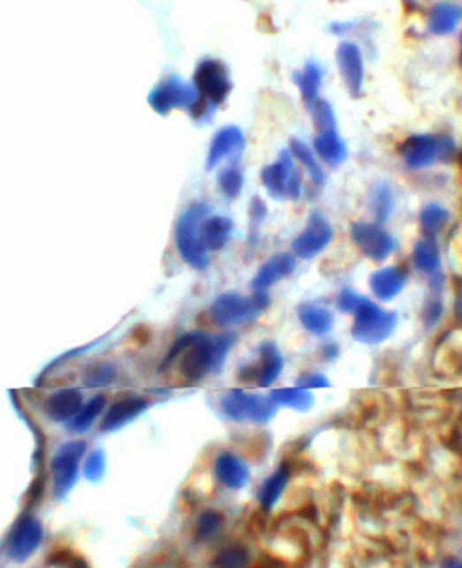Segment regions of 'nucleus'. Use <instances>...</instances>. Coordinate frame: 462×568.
Returning a JSON list of instances; mask_svg holds the SVG:
<instances>
[{
	"label": "nucleus",
	"mask_w": 462,
	"mask_h": 568,
	"mask_svg": "<svg viewBox=\"0 0 462 568\" xmlns=\"http://www.w3.org/2000/svg\"><path fill=\"white\" fill-rule=\"evenodd\" d=\"M209 216V205L206 203H192V205L181 214L176 225V247L181 256V259L195 268V270H204L209 265L208 250L204 249L202 241H201V226L202 221Z\"/></svg>",
	"instance_id": "obj_2"
},
{
	"label": "nucleus",
	"mask_w": 462,
	"mask_h": 568,
	"mask_svg": "<svg viewBox=\"0 0 462 568\" xmlns=\"http://www.w3.org/2000/svg\"><path fill=\"white\" fill-rule=\"evenodd\" d=\"M297 173L299 171L295 167V157H292L289 150H282L276 161L262 169L261 180L271 197L284 199L287 197V190Z\"/></svg>",
	"instance_id": "obj_15"
},
{
	"label": "nucleus",
	"mask_w": 462,
	"mask_h": 568,
	"mask_svg": "<svg viewBox=\"0 0 462 568\" xmlns=\"http://www.w3.org/2000/svg\"><path fill=\"white\" fill-rule=\"evenodd\" d=\"M458 60L462 64V33H460V55H458Z\"/></svg>",
	"instance_id": "obj_47"
},
{
	"label": "nucleus",
	"mask_w": 462,
	"mask_h": 568,
	"mask_svg": "<svg viewBox=\"0 0 462 568\" xmlns=\"http://www.w3.org/2000/svg\"><path fill=\"white\" fill-rule=\"evenodd\" d=\"M199 93L192 84L183 82L178 74L168 76L148 95V104L157 114H170L174 109H190Z\"/></svg>",
	"instance_id": "obj_8"
},
{
	"label": "nucleus",
	"mask_w": 462,
	"mask_h": 568,
	"mask_svg": "<svg viewBox=\"0 0 462 568\" xmlns=\"http://www.w3.org/2000/svg\"><path fill=\"white\" fill-rule=\"evenodd\" d=\"M441 568H462V559L458 557H446L441 563Z\"/></svg>",
	"instance_id": "obj_45"
},
{
	"label": "nucleus",
	"mask_w": 462,
	"mask_h": 568,
	"mask_svg": "<svg viewBox=\"0 0 462 568\" xmlns=\"http://www.w3.org/2000/svg\"><path fill=\"white\" fill-rule=\"evenodd\" d=\"M269 306L268 294H254L244 297L235 292L221 294L212 306H209V317L219 328H231L239 324L257 319Z\"/></svg>",
	"instance_id": "obj_4"
},
{
	"label": "nucleus",
	"mask_w": 462,
	"mask_h": 568,
	"mask_svg": "<svg viewBox=\"0 0 462 568\" xmlns=\"http://www.w3.org/2000/svg\"><path fill=\"white\" fill-rule=\"evenodd\" d=\"M289 152L292 154V157L300 161V165L306 169V173L309 174V178L314 185H323L325 173H323L322 165L318 164L316 154L311 150L309 145H306L299 138H292L291 145H289Z\"/></svg>",
	"instance_id": "obj_31"
},
{
	"label": "nucleus",
	"mask_w": 462,
	"mask_h": 568,
	"mask_svg": "<svg viewBox=\"0 0 462 568\" xmlns=\"http://www.w3.org/2000/svg\"><path fill=\"white\" fill-rule=\"evenodd\" d=\"M361 299L363 297L358 296L354 290L345 288L338 294V299H336V308H338L342 313H352L358 308V304L361 303Z\"/></svg>",
	"instance_id": "obj_41"
},
{
	"label": "nucleus",
	"mask_w": 462,
	"mask_h": 568,
	"mask_svg": "<svg viewBox=\"0 0 462 568\" xmlns=\"http://www.w3.org/2000/svg\"><path fill=\"white\" fill-rule=\"evenodd\" d=\"M192 86L204 100L214 105H221L230 96L233 84L226 65L216 58H204L197 64L193 71Z\"/></svg>",
	"instance_id": "obj_7"
},
{
	"label": "nucleus",
	"mask_w": 462,
	"mask_h": 568,
	"mask_svg": "<svg viewBox=\"0 0 462 568\" xmlns=\"http://www.w3.org/2000/svg\"><path fill=\"white\" fill-rule=\"evenodd\" d=\"M351 239L358 247V250L370 261H383L398 249L396 239L377 223H352Z\"/></svg>",
	"instance_id": "obj_9"
},
{
	"label": "nucleus",
	"mask_w": 462,
	"mask_h": 568,
	"mask_svg": "<svg viewBox=\"0 0 462 568\" xmlns=\"http://www.w3.org/2000/svg\"><path fill=\"white\" fill-rule=\"evenodd\" d=\"M297 270V257L292 254H275L262 263L257 275L251 280V292L268 294V290Z\"/></svg>",
	"instance_id": "obj_17"
},
{
	"label": "nucleus",
	"mask_w": 462,
	"mask_h": 568,
	"mask_svg": "<svg viewBox=\"0 0 462 568\" xmlns=\"http://www.w3.org/2000/svg\"><path fill=\"white\" fill-rule=\"evenodd\" d=\"M71 568H87L86 564H83V563H76V564H72Z\"/></svg>",
	"instance_id": "obj_46"
},
{
	"label": "nucleus",
	"mask_w": 462,
	"mask_h": 568,
	"mask_svg": "<svg viewBox=\"0 0 462 568\" xmlns=\"http://www.w3.org/2000/svg\"><path fill=\"white\" fill-rule=\"evenodd\" d=\"M147 408H148V402L141 396L119 398L107 411L105 418L102 420V431L110 433V431L121 429L123 426H127L131 420L138 418Z\"/></svg>",
	"instance_id": "obj_19"
},
{
	"label": "nucleus",
	"mask_w": 462,
	"mask_h": 568,
	"mask_svg": "<svg viewBox=\"0 0 462 568\" xmlns=\"http://www.w3.org/2000/svg\"><path fill=\"white\" fill-rule=\"evenodd\" d=\"M413 266L415 270H419L421 273L427 275H435L441 272V254H439V247L434 239H421L415 242L413 247Z\"/></svg>",
	"instance_id": "obj_26"
},
{
	"label": "nucleus",
	"mask_w": 462,
	"mask_h": 568,
	"mask_svg": "<svg viewBox=\"0 0 462 568\" xmlns=\"http://www.w3.org/2000/svg\"><path fill=\"white\" fill-rule=\"evenodd\" d=\"M368 284H370L372 294L380 301L387 303L403 292L405 284H406V275L396 266H387L382 270H375L370 275Z\"/></svg>",
	"instance_id": "obj_20"
},
{
	"label": "nucleus",
	"mask_w": 462,
	"mask_h": 568,
	"mask_svg": "<svg viewBox=\"0 0 462 568\" xmlns=\"http://www.w3.org/2000/svg\"><path fill=\"white\" fill-rule=\"evenodd\" d=\"M462 20V8L453 3H437L428 13V29L430 33L443 36L455 31Z\"/></svg>",
	"instance_id": "obj_25"
},
{
	"label": "nucleus",
	"mask_w": 462,
	"mask_h": 568,
	"mask_svg": "<svg viewBox=\"0 0 462 568\" xmlns=\"http://www.w3.org/2000/svg\"><path fill=\"white\" fill-rule=\"evenodd\" d=\"M247 564V554L242 547H228L214 559V568H244Z\"/></svg>",
	"instance_id": "obj_38"
},
{
	"label": "nucleus",
	"mask_w": 462,
	"mask_h": 568,
	"mask_svg": "<svg viewBox=\"0 0 462 568\" xmlns=\"http://www.w3.org/2000/svg\"><path fill=\"white\" fill-rule=\"evenodd\" d=\"M86 453V443L65 441L60 445V449L55 453L51 460V474H53V491L57 498H65L72 489V485L78 480V465Z\"/></svg>",
	"instance_id": "obj_10"
},
{
	"label": "nucleus",
	"mask_w": 462,
	"mask_h": 568,
	"mask_svg": "<svg viewBox=\"0 0 462 568\" xmlns=\"http://www.w3.org/2000/svg\"><path fill=\"white\" fill-rule=\"evenodd\" d=\"M44 531H42V525L33 516L22 518L15 529L11 531L8 543H6V554L13 561H26L40 545Z\"/></svg>",
	"instance_id": "obj_13"
},
{
	"label": "nucleus",
	"mask_w": 462,
	"mask_h": 568,
	"mask_svg": "<svg viewBox=\"0 0 462 568\" xmlns=\"http://www.w3.org/2000/svg\"><path fill=\"white\" fill-rule=\"evenodd\" d=\"M292 78H295V84L300 89L304 104L307 107L311 104H314L320 96L322 78H323V71L320 69V65H316L314 62H307L302 71H297L295 74H292Z\"/></svg>",
	"instance_id": "obj_29"
},
{
	"label": "nucleus",
	"mask_w": 462,
	"mask_h": 568,
	"mask_svg": "<svg viewBox=\"0 0 462 568\" xmlns=\"http://www.w3.org/2000/svg\"><path fill=\"white\" fill-rule=\"evenodd\" d=\"M269 396L276 405H284V408H289L292 411H300V413H307L314 403L313 393L309 389H304L299 386L273 389L269 393Z\"/></svg>",
	"instance_id": "obj_30"
},
{
	"label": "nucleus",
	"mask_w": 462,
	"mask_h": 568,
	"mask_svg": "<svg viewBox=\"0 0 462 568\" xmlns=\"http://www.w3.org/2000/svg\"><path fill=\"white\" fill-rule=\"evenodd\" d=\"M307 109H309V114H311V118L314 121V127L318 129V133L336 129V114H334V111H332L329 102L318 98Z\"/></svg>",
	"instance_id": "obj_35"
},
{
	"label": "nucleus",
	"mask_w": 462,
	"mask_h": 568,
	"mask_svg": "<svg viewBox=\"0 0 462 568\" xmlns=\"http://www.w3.org/2000/svg\"><path fill=\"white\" fill-rule=\"evenodd\" d=\"M455 154L453 140L448 136L415 134L399 145V156L412 171H421L434 165L437 159L448 161Z\"/></svg>",
	"instance_id": "obj_5"
},
{
	"label": "nucleus",
	"mask_w": 462,
	"mask_h": 568,
	"mask_svg": "<svg viewBox=\"0 0 462 568\" xmlns=\"http://www.w3.org/2000/svg\"><path fill=\"white\" fill-rule=\"evenodd\" d=\"M332 241V226L320 212H313L306 228L292 241V256L300 259H313L322 254Z\"/></svg>",
	"instance_id": "obj_12"
},
{
	"label": "nucleus",
	"mask_w": 462,
	"mask_h": 568,
	"mask_svg": "<svg viewBox=\"0 0 462 568\" xmlns=\"http://www.w3.org/2000/svg\"><path fill=\"white\" fill-rule=\"evenodd\" d=\"M320 355H322V358H323L325 362H332V360H336V358L340 357V348H338V344L327 342V344H323V346L320 348Z\"/></svg>",
	"instance_id": "obj_44"
},
{
	"label": "nucleus",
	"mask_w": 462,
	"mask_h": 568,
	"mask_svg": "<svg viewBox=\"0 0 462 568\" xmlns=\"http://www.w3.org/2000/svg\"><path fill=\"white\" fill-rule=\"evenodd\" d=\"M235 341L237 335L230 332L214 337L201 332L188 334L168 351L161 372L174 370L183 382H199L209 373H219Z\"/></svg>",
	"instance_id": "obj_1"
},
{
	"label": "nucleus",
	"mask_w": 462,
	"mask_h": 568,
	"mask_svg": "<svg viewBox=\"0 0 462 568\" xmlns=\"http://www.w3.org/2000/svg\"><path fill=\"white\" fill-rule=\"evenodd\" d=\"M105 408V396L96 395L93 396L87 405H81L80 411L69 420V431L72 433H86L91 429L95 420L103 413Z\"/></svg>",
	"instance_id": "obj_32"
},
{
	"label": "nucleus",
	"mask_w": 462,
	"mask_h": 568,
	"mask_svg": "<svg viewBox=\"0 0 462 568\" xmlns=\"http://www.w3.org/2000/svg\"><path fill=\"white\" fill-rule=\"evenodd\" d=\"M299 388H304V389H318V388H329L330 382L325 375L322 373H304L297 379V384Z\"/></svg>",
	"instance_id": "obj_43"
},
{
	"label": "nucleus",
	"mask_w": 462,
	"mask_h": 568,
	"mask_svg": "<svg viewBox=\"0 0 462 568\" xmlns=\"http://www.w3.org/2000/svg\"><path fill=\"white\" fill-rule=\"evenodd\" d=\"M266 218H268V205L262 197L255 196L249 203V226H251V230L254 228L259 230Z\"/></svg>",
	"instance_id": "obj_40"
},
{
	"label": "nucleus",
	"mask_w": 462,
	"mask_h": 568,
	"mask_svg": "<svg viewBox=\"0 0 462 568\" xmlns=\"http://www.w3.org/2000/svg\"><path fill=\"white\" fill-rule=\"evenodd\" d=\"M105 467H107L105 453L102 449H96L87 457L86 465H83V474H86V478L89 481H98V480L103 478Z\"/></svg>",
	"instance_id": "obj_39"
},
{
	"label": "nucleus",
	"mask_w": 462,
	"mask_h": 568,
	"mask_svg": "<svg viewBox=\"0 0 462 568\" xmlns=\"http://www.w3.org/2000/svg\"><path fill=\"white\" fill-rule=\"evenodd\" d=\"M368 207H370V214L377 225H383L385 221H389V218L392 216L394 207H396V197H394L390 185L377 183L370 190Z\"/></svg>",
	"instance_id": "obj_28"
},
{
	"label": "nucleus",
	"mask_w": 462,
	"mask_h": 568,
	"mask_svg": "<svg viewBox=\"0 0 462 568\" xmlns=\"http://www.w3.org/2000/svg\"><path fill=\"white\" fill-rule=\"evenodd\" d=\"M221 410L226 418L235 422L249 420L255 424H268L276 415L278 405L271 400V396L231 389L223 396Z\"/></svg>",
	"instance_id": "obj_6"
},
{
	"label": "nucleus",
	"mask_w": 462,
	"mask_h": 568,
	"mask_svg": "<svg viewBox=\"0 0 462 568\" xmlns=\"http://www.w3.org/2000/svg\"><path fill=\"white\" fill-rule=\"evenodd\" d=\"M233 234V221L226 216L206 218L201 226V241L208 252L223 250Z\"/></svg>",
	"instance_id": "obj_23"
},
{
	"label": "nucleus",
	"mask_w": 462,
	"mask_h": 568,
	"mask_svg": "<svg viewBox=\"0 0 462 568\" xmlns=\"http://www.w3.org/2000/svg\"><path fill=\"white\" fill-rule=\"evenodd\" d=\"M354 322L351 328V335L361 344H380L387 341L396 326H398V313L383 310L370 299H361L358 308L352 311Z\"/></svg>",
	"instance_id": "obj_3"
},
{
	"label": "nucleus",
	"mask_w": 462,
	"mask_h": 568,
	"mask_svg": "<svg viewBox=\"0 0 462 568\" xmlns=\"http://www.w3.org/2000/svg\"><path fill=\"white\" fill-rule=\"evenodd\" d=\"M314 154L323 161L329 167H340L345 164V159L349 156L347 145L342 140V136L336 133V129L330 131H322L314 136L313 142Z\"/></svg>",
	"instance_id": "obj_21"
},
{
	"label": "nucleus",
	"mask_w": 462,
	"mask_h": 568,
	"mask_svg": "<svg viewBox=\"0 0 462 568\" xmlns=\"http://www.w3.org/2000/svg\"><path fill=\"white\" fill-rule=\"evenodd\" d=\"M289 478H291L289 465L287 464H280L278 469L262 483L261 493H259V502H261L262 509L269 510L278 503L280 496L284 495L285 487L289 483Z\"/></svg>",
	"instance_id": "obj_27"
},
{
	"label": "nucleus",
	"mask_w": 462,
	"mask_h": 568,
	"mask_svg": "<svg viewBox=\"0 0 462 568\" xmlns=\"http://www.w3.org/2000/svg\"><path fill=\"white\" fill-rule=\"evenodd\" d=\"M336 62L344 76V82L352 98H358L363 91L365 64L361 50L354 42H342L336 50Z\"/></svg>",
	"instance_id": "obj_14"
},
{
	"label": "nucleus",
	"mask_w": 462,
	"mask_h": 568,
	"mask_svg": "<svg viewBox=\"0 0 462 568\" xmlns=\"http://www.w3.org/2000/svg\"><path fill=\"white\" fill-rule=\"evenodd\" d=\"M216 478L230 491H240L249 481V467L246 462L230 451H223L217 455L214 464Z\"/></svg>",
	"instance_id": "obj_18"
},
{
	"label": "nucleus",
	"mask_w": 462,
	"mask_h": 568,
	"mask_svg": "<svg viewBox=\"0 0 462 568\" xmlns=\"http://www.w3.org/2000/svg\"><path fill=\"white\" fill-rule=\"evenodd\" d=\"M114 379H116V368L110 366V364H96V366H91L86 372V377H83V380H86L89 388L109 386L112 384Z\"/></svg>",
	"instance_id": "obj_37"
},
{
	"label": "nucleus",
	"mask_w": 462,
	"mask_h": 568,
	"mask_svg": "<svg viewBox=\"0 0 462 568\" xmlns=\"http://www.w3.org/2000/svg\"><path fill=\"white\" fill-rule=\"evenodd\" d=\"M221 526H223V516L214 510H206L199 516L195 531L199 540H209L219 533Z\"/></svg>",
	"instance_id": "obj_36"
},
{
	"label": "nucleus",
	"mask_w": 462,
	"mask_h": 568,
	"mask_svg": "<svg viewBox=\"0 0 462 568\" xmlns=\"http://www.w3.org/2000/svg\"><path fill=\"white\" fill-rule=\"evenodd\" d=\"M81 393L74 388H65L53 393L44 405L46 417L53 422L71 420L81 408Z\"/></svg>",
	"instance_id": "obj_22"
},
{
	"label": "nucleus",
	"mask_w": 462,
	"mask_h": 568,
	"mask_svg": "<svg viewBox=\"0 0 462 568\" xmlns=\"http://www.w3.org/2000/svg\"><path fill=\"white\" fill-rule=\"evenodd\" d=\"M219 188L228 199H235L240 196L244 187V176L237 165H230L219 173Z\"/></svg>",
	"instance_id": "obj_34"
},
{
	"label": "nucleus",
	"mask_w": 462,
	"mask_h": 568,
	"mask_svg": "<svg viewBox=\"0 0 462 568\" xmlns=\"http://www.w3.org/2000/svg\"><path fill=\"white\" fill-rule=\"evenodd\" d=\"M259 360L255 364H247L240 368L239 380L240 382H255L259 388H268L276 382L284 368V357L278 346L271 341H266L257 349Z\"/></svg>",
	"instance_id": "obj_11"
},
{
	"label": "nucleus",
	"mask_w": 462,
	"mask_h": 568,
	"mask_svg": "<svg viewBox=\"0 0 462 568\" xmlns=\"http://www.w3.org/2000/svg\"><path fill=\"white\" fill-rule=\"evenodd\" d=\"M297 313H299L302 326L316 337H323V335L330 334V330L334 326V315L320 304L302 303L299 306Z\"/></svg>",
	"instance_id": "obj_24"
},
{
	"label": "nucleus",
	"mask_w": 462,
	"mask_h": 568,
	"mask_svg": "<svg viewBox=\"0 0 462 568\" xmlns=\"http://www.w3.org/2000/svg\"><path fill=\"white\" fill-rule=\"evenodd\" d=\"M443 315V303L437 299V297H432L427 304H425V310H423V320H425V326L427 328H432L435 326V324L439 322Z\"/></svg>",
	"instance_id": "obj_42"
},
{
	"label": "nucleus",
	"mask_w": 462,
	"mask_h": 568,
	"mask_svg": "<svg viewBox=\"0 0 462 568\" xmlns=\"http://www.w3.org/2000/svg\"><path fill=\"white\" fill-rule=\"evenodd\" d=\"M450 221V212L432 203V205H427L421 214H419V226H421V232L425 234L427 239H435L443 228L448 225Z\"/></svg>",
	"instance_id": "obj_33"
},
{
	"label": "nucleus",
	"mask_w": 462,
	"mask_h": 568,
	"mask_svg": "<svg viewBox=\"0 0 462 568\" xmlns=\"http://www.w3.org/2000/svg\"><path fill=\"white\" fill-rule=\"evenodd\" d=\"M244 147H246V138L239 127L235 126L223 127L221 131L216 133L212 145H209L208 157H206V169L208 171L216 169L223 159L240 157Z\"/></svg>",
	"instance_id": "obj_16"
}]
</instances>
